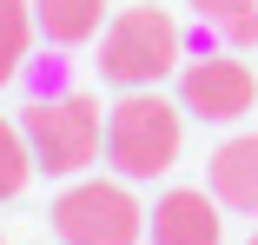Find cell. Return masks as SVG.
<instances>
[{"mask_svg":"<svg viewBox=\"0 0 258 245\" xmlns=\"http://www.w3.org/2000/svg\"><path fill=\"white\" fill-rule=\"evenodd\" d=\"M20 133L33 146V166L53 172V179H73L99 159L106 146V106L86 100V93H46L20 113Z\"/></svg>","mask_w":258,"mask_h":245,"instance_id":"obj_1","label":"cell"},{"mask_svg":"<svg viewBox=\"0 0 258 245\" xmlns=\"http://www.w3.org/2000/svg\"><path fill=\"white\" fill-rule=\"evenodd\" d=\"M185 106L159 100L152 86L126 93L119 106H106V159L119 179H152L179 159V139H185Z\"/></svg>","mask_w":258,"mask_h":245,"instance_id":"obj_2","label":"cell"},{"mask_svg":"<svg viewBox=\"0 0 258 245\" xmlns=\"http://www.w3.org/2000/svg\"><path fill=\"white\" fill-rule=\"evenodd\" d=\"M179 67V27L159 7H126L106 33H99V73L113 86L139 93V86H159Z\"/></svg>","mask_w":258,"mask_h":245,"instance_id":"obj_3","label":"cell"},{"mask_svg":"<svg viewBox=\"0 0 258 245\" xmlns=\"http://www.w3.org/2000/svg\"><path fill=\"white\" fill-rule=\"evenodd\" d=\"M53 232L67 245H139L146 212L119 179H80L53 199Z\"/></svg>","mask_w":258,"mask_h":245,"instance_id":"obj_4","label":"cell"},{"mask_svg":"<svg viewBox=\"0 0 258 245\" xmlns=\"http://www.w3.org/2000/svg\"><path fill=\"white\" fill-rule=\"evenodd\" d=\"M179 100H185L192 119L225 126V119H245V113H251L258 80H251V67H245L238 53H212V60H192V67L179 73Z\"/></svg>","mask_w":258,"mask_h":245,"instance_id":"obj_5","label":"cell"},{"mask_svg":"<svg viewBox=\"0 0 258 245\" xmlns=\"http://www.w3.org/2000/svg\"><path fill=\"white\" fill-rule=\"evenodd\" d=\"M146 219H152V245H219V238H225L219 199L199 192V186H172Z\"/></svg>","mask_w":258,"mask_h":245,"instance_id":"obj_6","label":"cell"},{"mask_svg":"<svg viewBox=\"0 0 258 245\" xmlns=\"http://www.w3.org/2000/svg\"><path fill=\"white\" fill-rule=\"evenodd\" d=\"M205 179H212V199H219L225 212L258 219V133L225 139L219 153H212V166H205Z\"/></svg>","mask_w":258,"mask_h":245,"instance_id":"obj_7","label":"cell"},{"mask_svg":"<svg viewBox=\"0 0 258 245\" xmlns=\"http://www.w3.org/2000/svg\"><path fill=\"white\" fill-rule=\"evenodd\" d=\"M106 20V0H33V27L53 40V46H80L99 33Z\"/></svg>","mask_w":258,"mask_h":245,"instance_id":"obj_8","label":"cell"},{"mask_svg":"<svg viewBox=\"0 0 258 245\" xmlns=\"http://www.w3.org/2000/svg\"><path fill=\"white\" fill-rule=\"evenodd\" d=\"M33 0H0V86H14L27 67V46H33Z\"/></svg>","mask_w":258,"mask_h":245,"instance_id":"obj_9","label":"cell"},{"mask_svg":"<svg viewBox=\"0 0 258 245\" xmlns=\"http://www.w3.org/2000/svg\"><path fill=\"white\" fill-rule=\"evenodd\" d=\"M192 7H199L205 27H219V40L232 46V53L258 40V0H192Z\"/></svg>","mask_w":258,"mask_h":245,"instance_id":"obj_10","label":"cell"},{"mask_svg":"<svg viewBox=\"0 0 258 245\" xmlns=\"http://www.w3.org/2000/svg\"><path fill=\"white\" fill-rule=\"evenodd\" d=\"M33 179V146L20 133V119H0V199H20Z\"/></svg>","mask_w":258,"mask_h":245,"instance_id":"obj_11","label":"cell"},{"mask_svg":"<svg viewBox=\"0 0 258 245\" xmlns=\"http://www.w3.org/2000/svg\"><path fill=\"white\" fill-rule=\"evenodd\" d=\"M251 245H258V232H251Z\"/></svg>","mask_w":258,"mask_h":245,"instance_id":"obj_12","label":"cell"}]
</instances>
